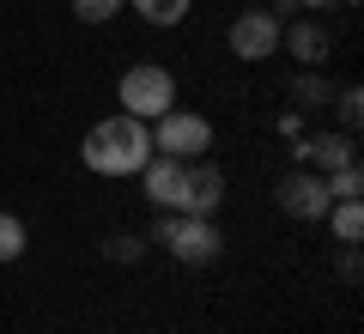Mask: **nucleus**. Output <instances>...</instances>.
Returning a JSON list of instances; mask_svg holds the SVG:
<instances>
[{
  "mask_svg": "<svg viewBox=\"0 0 364 334\" xmlns=\"http://www.w3.org/2000/svg\"><path fill=\"white\" fill-rule=\"evenodd\" d=\"M25 244H31L25 219H18V213H0V261H18V256H25Z\"/></svg>",
  "mask_w": 364,
  "mask_h": 334,
  "instance_id": "14",
  "label": "nucleus"
},
{
  "mask_svg": "<svg viewBox=\"0 0 364 334\" xmlns=\"http://www.w3.org/2000/svg\"><path fill=\"white\" fill-rule=\"evenodd\" d=\"M104 256H109V261H140V256H146V237H109Z\"/></svg>",
  "mask_w": 364,
  "mask_h": 334,
  "instance_id": "18",
  "label": "nucleus"
},
{
  "mask_svg": "<svg viewBox=\"0 0 364 334\" xmlns=\"http://www.w3.org/2000/svg\"><path fill=\"white\" fill-rule=\"evenodd\" d=\"M79 158H85L91 177H140L146 158H152V122L140 116H104L85 128V146H79Z\"/></svg>",
  "mask_w": 364,
  "mask_h": 334,
  "instance_id": "1",
  "label": "nucleus"
},
{
  "mask_svg": "<svg viewBox=\"0 0 364 334\" xmlns=\"http://www.w3.org/2000/svg\"><path fill=\"white\" fill-rule=\"evenodd\" d=\"M298 165H310V170H340V165H358V146H352V134L340 128V134H298Z\"/></svg>",
  "mask_w": 364,
  "mask_h": 334,
  "instance_id": "8",
  "label": "nucleus"
},
{
  "mask_svg": "<svg viewBox=\"0 0 364 334\" xmlns=\"http://www.w3.org/2000/svg\"><path fill=\"white\" fill-rule=\"evenodd\" d=\"M328 231H334L340 244H358L364 237V207L358 201H334L328 207Z\"/></svg>",
  "mask_w": 364,
  "mask_h": 334,
  "instance_id": "12",
  "label": "nucleus"
},
{
  "mask_svg": "<svg viewBox=\"0 0 364 334\" xmlns=\"http://www.w3.org/2000/svg\"><path fill=\"white\" fill-rule=\"evenodd\" d=\"M140 182H146V201H152L158 213H182L188 158H164V152H152V158H146V170H140Z\"/></svg>",
  "mask_w": 364,
  "mask_h": 334,
  "instance_id": "7",
  "label": "nucleus"
},
{
  "mask_svg": "<svg viewBox=\"0 0 364 334\" xmlns=\"http://www.w3.org/2000/svg\"><path fill=\"white\" fill-rule=\"evenodd\" d=\"M291 6H310V13H322V6H334V0H291Z\"/></svg>",
  "mask_w": 364,
  "mask_h": 334,
  "instance_id": "20",
  "label": "nucleus"
},
{
  "mask_svg": "<svg viewBox=\"0 0 364 334\" xmlns=\"http://www.w3.org/2000/svg\"><path fill=\"white\" fill-rule=\"evenodd\" d=\"M279 13H261V6H249V13L231 19V55L237 61H267V55H279Z\"/></svg>",
  "mask_w": 364,
  "mask_h": 334,
  "instance_id": "6",
  "label": "nucleus"
},
{
  "mask_svg": "<svg viewBox=\"0 0 364 334\" xmlns=\"http://www.w3.org/2000/svg\"><path fill=\"white\" fill-rule=\"evenodd\" d=\"M279 43H286V49L298 55L304 67H322V61H328V49H334V37H328L316 19H298V25H286V31H279Z\"/></svg>",
  "mask_w": 364,
  "mask_h": 334,
  "instance_id": "10",
  "label": "nucleus"
},
{
  "mask_svg": "<svg viewBox=\"0 0 364 334\" xmlns=\"http://www.w3.org/2000/svg\"><path fill=\"white\" fill-rule=\"evenodd\" d=\"M279 134L298 140V134H304V110H279Z\"/></svg>",
  "mask_w": 364,
  "mask_h": 334,
  "instance_id": "19",
  "label": "nucleus"
},
{
  "mask_svg": "<svg viewBox=\"0 0 364 334\" xmlns=\"http://www.w3.org/2000/svg\"><path fill=\"white\" fill-rule=\"evenodd\" d=\"M328 98H334V85H328L316 67H304V73L291 79V110H328Z\"/></svg>",
  "mask_w": 364,
  "mask_h": 334,
  "instance_id": "11",
  "label": "nucleus"
},
{
  "mask_svg": "<svg viewBox=\"0 0 364 334\" xmlns=\"http://www.w3.org/2000/svg\"><path fill=\"white\" fill-rule=\"evenodd\" d=\"M334 110H340V128H358V116H364V91L358 85H346V91H334Z\"/></svg>",
  "mask_w": 364,
  "mask_h": 334,
  "instance_id": "17",
  "label": "nucleus"
},
{
  "mask_svg": "<svg viewBox=\"0 0 364 334\" xmlns=\"http://www.w3.org/2000/svg\"><path fill=\"white\" fill-rule=\"evenodd\" d=\"M152 244H164L170 256L182 261V268H207V261H219L225 237H219V225H213V219H195V213H164V219L152 225Z\"/></svg>",
  "mask_w": 364,
  "mask_h": 334,
  "instance_id": "3",
  "label": "nucleus"
},
{
  "mask_svg": "<svg viewBox=\"0 0 364 334\" xmlns=\"http://www.w3.org/2000/svg\"><path fill=\"white\" fill-rule=\"evenodd\" d=\"M225 201V170L207 165V158H188V189H182V213L195 219H213Z\"/></svg>",
  "mask_w": 364,
  "mask_h": 334,
  "instance_id": "9",
  "label": "nucleus"
},
{
  "mask_svg": "<svg viewBox=\"0 0 364 334\" xmlns=\"http://www.w3.org/2000/svg\"><path fill=\"white\" fill-rule=\"evenodd\" d=\"M116 98H122V116L158 122L164 110H176V73L158 67V61H134L128 73L116 79Z\"/></svg>",
  "mask_w": 364,
  "mask_h": 334,
  "instance_id": "2",
  "label": "nucleus"
},
{
  "mask_svg": "<svg viewBox=\"0 0 364 334\" xmlns=\"http://www.w3.org/2000/svg\"><path fill=\"white\" fill-rule=\"evenodd\" d=\"M273 201H279V213H286V219H298V225H316V219H328L334 194H328V177H322V170L298 165V170H286V177H279Z\"/></svg>",
  "mask_w": 364,
  "mask_h": 334,
  "instance_id": "4",
  "label": "nucleus"
},
{
  "mask_svg": "<svg viewBox=\"0 0 364 334\" xmlns=\"http://www.w3.org/2000/svg\"><path fill=\"white\" fill-rule=\"evenodd\" d=\"M358 189H364V170H358V165L328 170V194H334V201H358Z\"/></svg>",
  "mask_w": 364,
  "mask_h": 334,
  "instance_id": "15",
  "label": "nucleus"
},
{
  "mask_svg": "<svg viewBox=\"0 0 364 334\" xmlns=\"http://www.w3.org/2000/svg\"><path fill=\"white\" fill-rule=\"evenodd\" d=\"M128 6L146 19V25L164 31V25H182V19H188V6H195V0H128Z\"/></svg>",
  "mask_w": 364,
  "mask_h": 334,
  "instance_id": "13",
  "label": "nucleus"
},
{
  "mask_svg": "<svg viewBox=\"0 0 364 334\" xmlns=\"http://www.w3.org/2000/svg\"><path fill=\"white\" fill-rule=\"evenodd\" d=\"M207 146H213V122L195 110H164L152 122V152L164 158H207Z\"/></svg>",
  "mask_w": 364,
  "mask_h": 334,
  "instance_id": "5",
  "label": "nucleus"
},
{
  "mask_svg": "<svg viewBox=\"0 0 364 334\" xmlns=\"http://www.w3.org/2000/svg\"><path fill=\"white\" fill-rule=\"evenodd\" d=\"M122 6H128V0H73V19L79 25H109Z\"/></svg>",
  "mask_w": 364,
  "mask_h": 334,
  "instance_id": "16",
  "label": "nucleus"
}]
</instances>
